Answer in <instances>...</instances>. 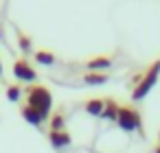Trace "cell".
<instances>
[{"label":"cell","instance_id":"cell-4","mask_svg":"<svg viewBox=\"0 0 160 153\" xmlns=\"http://www.w3.org/2000/svg\"><path fill=\"white\" fill-rule=\"evenodd\" d=\"M13 74H16V79H20V81H35V79H38V72L31 68V64H29L27 59L13 61Z\"/></svg>","mask_w":160,"mask_h":153},{"label":"cell","instance_id":"cell-15","mask_svg":"<svg viewBox=\"0 0 160 153\" xmlns=\"http://www.w3.org/2000/svg\"><path fill=\"white\" fill-rule=\"evenodd\" d=\"M153 153H160V146H156V149H153Z\"/></svg>","mask_w":160,"mask_h":153},{"label":"cell","instance_id":"cell-17","mask_svg":"<svg viewBox=\"0 0 160 153\" xmlns=\"http://www.w3.org/2000/svg\"><path fill=\"white\" fill-rule=\"evenodd\" d=\"M0 74H2V64H0Z\"/></svg>","mask_w":160,"mask_h":153},{"label":"cell","instance_id":"cell-13","mask_svg":"<svg viewBox=\"0 0 160 153\" xmlns=\"http://www.w3.org/2000/svg\"><path fill=\"white\" fill-rule=\"evenodd\" d=\"M20 96H22V88L20 85H9L7 88V98L9 101H18Z\"/></svg>","mask_w":160,"mask_h":153},{"label":"cell","instance_id":"cell-9","mask_svg":"<svg viewBox=\"0 0 160 153\" xmlns=\"http://www.w3.org/2000/svg\"><path fill=\"white\" fill-rule=\"evenodd\" d=\"M22 116H24V120L29 122V125H33V127H40L42 122H44V118H42V114H38L33 107H29V105H24L22 107Z\"/></svg>","mask_w":160,"mask_h":153},{"label":"cell","instance_id":"cell-6","mask_svg":"<svg viewBox=\"0 0 160 153\" xmlns=\"http://www.w3.org/2000/svg\"><path fill=\"white\" fill-rule=\"evenodd\" d=\"M86 66H88L92 72H103V70H108V68L112 66V57H108V55L92 57V59H88V61H86Z\"/></svg>","mask_w":160,"mask_h":153},{"label":"cell","instance_id":"cell-8","mask_svg":"<svg viewBox=\"0 0 160 153\" xmlns=\"http://www.w3.org/2000/svg\"><path fill=\"white\" fill-rule=\"evenodd\" d=\"M83 107H86V112L90 116H101L103 107H105V98H90V101H86Z\"/></svg>","mask_w":160,"mask_h":153},{"label":"cell","instance_id":"cell-14","mask_svg":"<svg viewBox=\"0 0 160 153\" xmlns=\"http://www.w3.org/2000/svg\"><path fill=\"white\" fill-rule=\"evenodd\" d=\"M20 46H22V50H29L31 42H29V37H27V35H20Z\"/></svg>","mask_w":160,"mask_h":153},{"label":"cell","instance_id":"cell-10","mask_svg":"<svg viewBox=\"0 0 160 153\" xmlns=\"http://www.w3.org/2000/svg\"><path fill=\"white\" fill-rule=\"evenodd\" d=\"M83 81H86L88 85H101V83L108 81V74H105V72H86V74H83Z\"/></svg>","mask_w":160,"mask_h":153},{"label":"cell","instance_id":"cell-7","mask_svg":"<svg viewBox=\"0 0 160 153\" xmlns=\"http://www.w3.org/2000/svg\"><path fill=\"white\" fill-rule=\"evenodd\" d=\"M118 107H121V105H118L114 98H105V107H103V114H101V116H103L105 120H114V122H116V118H118Z\"/></svg>","mask_w":160,"mask_h":153},{"label":"cell","instance_id":"cell-12","mask_svg":"<svg viewBox=\"0 0 160 153\" xmlns=\"http://www.w3.org/2000/svg\"><path fill=\"white\" fill-rule=\"evenodd\" d=\"M62 127H64V116L57 112L51 116V131H62Z\"/></svg>","mask_w":160,"mask_h":153},{"label":"cell","instance_id":"cell-1","mask_svg":"<svg viewBox=\"0 0 160 153\" xmlns=\"http://www.w3.org/2000/svg\"><path fill=\"white\" fill-rule=\"evenodd\" d=\"M27 105L33 107L38 114H42V118L46 120V118L51 116L53 94H51L48 88H44V85H31V88H27Z\"/></svg>","mask_w":160,"mask_h":153},{"label":"cell","instance_id":"cell-2","mask_svg":"<svg viewBox=\"0 0 160 153\" xmlns=\"http://www.w3.org/2000/svg\"><path fill=\"white\" fill-rule=\"evenodd\" d=\"M158 77H160V59H156L142 74H140V79H138V83L134 85V92H132V101H142L149 92H151V88L156 85V81H158Z\"/></svg>","mask_w":160,"mask_h":153},{"label":"cell","instance_id":"cell-11","mask_svg":"<svg viewBox=\"0 0 160 153\" xmlns=\"http://www.w3.org/2000/svg\"><path fill=\"white\" fill-rule=\"evenodd\" d=\"M35 61L42 64V66H53L55 64V55L51 50H38L35 53Z\"/></svg>","mask_w":160,"mask_h":153},{"label":"cell","instance_id":"cell-3","mask_svg":"<svg viewBox=\"0 0 160 153\" xmlns=\"http://www.w3.org/2000/svg\"><path fill=\"white\" fill-rule=\"evenodd\" d=\"M116 125H118L123 131H140V127H142L140 112H138L136 107H132V105H121V107H118Z\"/></svg>","mask_w":160,"mask_h":153},{"label":"cell","instance_id":"cell-5","mask_svg":"<svg viewBox=\"0 0 160 153\" xmlns=\"http://www.w3.org/2000/svg\"><path fill=\"white\" fill-rule=\"evenodd\" d=\"M48 140H51V144H53L55 149H64V146H70L72 136L62 129V131H51V133H48Z\"/></svg>","mask_w":160,"mask_h":153},{"label":"cell","instance_id":"cell-16","mask_svg":"<svg viewBox=\"0 0 160 153\" xmlns=\"http://www.w3.org/2000/svg\"><path fill=\"white\" fill-rule=\"evenodd\" d=\"M158 146H160V133H158Z\"/></svg>","mask_w":160,"mask_h":153}]
</instances>
